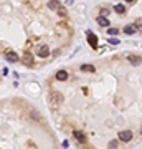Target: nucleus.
I'll list each match as a JSON object with an SVG mask.
<instances>
[{
  "instance_id": "nucleus-4",
  "label": "nucleus",
  "mask_w": 142,
  "mask_h": 149,
  "mask_svg": "<svg viewBox=\"0 0 142 149\" xmlns=\"http://www.w3.org/2000/svg\"><path fill=\"white\" fill-rule=\"evenodd\" d=\"M88 43H89L93 48L98 47V37H96L94 33H91V32H88Z\"/></svg>"
},
{
  "instance_id": "nucleus-18",
  "label": "nucleus",
  "mask_w": 142,
  "mask_h": 149,
  "mask_svg": "<svg viewBox=\"0 0 142 149\" xmlns=\"http://www.w3.org/2000/svg\"><path fill=\"white\" fill-rule=\"evenodd\" d=\"M109 43H111V45H117V43H119V40H117V38H111V40H109Z\"/></svg>"
},
{
  "instance_id": "nucleus-6",
  "label": "nucleus",
  "mask_w": 142,
  "mask_h": 149,
  "mask_svg": "<svg viewBox=\"0 0 142 149\" xmlns=\"http://www.w3.org/2000/svg\"><path fill=\"white\" fill-rule=\"evenodd\" d=\"M5 58L9 60L10 63H15V61H18V55H17L15 51H7V53H5Z\"/></svg>"
},
{
  "instance_id": "nucleus-8",
  "label": "nucleus",
  "mask_w": 142,
  "mask_h": 149,
  "mask_svg": "<svg viewBox=\"0 0 142 149\" xmlns=\"http://www.w3.org/2000/svg\"><path fill=\"white\" fill-rule=\"evenodd\" d=\"M127 60H129V63H131V65H134V66L141 65V61H142V60L139 58V56H135V55H129V56H127Z\"/></svg>"
},
{
  "instance_id": "nucleus-12",
  "label": "nucleus",
  "mask_w": 142,
  "mask_h": 149,
  "mask_svg": "<svg viewBox=\"0 0 142 149\" xmlns=\"http://www.w3.org/2000/svg\"><path fill=\"white\" fill-rule=\"evenodd\" d=\"M81 71H88V73H94L96 68L93 65H81Z\"/></svg>"
},
{
  "instance_id": "nucleus-16",
  "label": "nucleus",
  "mask_w": 142,
  "mask_h": 149,
  "mask_svg": "<svg viewBox=\"0 0 142 149\" xmlns=\"http://www.w3.org/2000/svg\"><path fill=\"white\" fill-rule=\"evenodd\" d=\"M134 25H135V28L139 30V32H142V17L135 20V23H134Z\"/></svg>"
},
{
  "instance_id": "nucleus-1",
  "label": "nucleus",
  "mask_w": 142,
  "mask_h": 149,
  "mask_svg": "<svg viewBox=\"0 0 142 149\" xmlns=\"http://www.w3.org/2000/svg\"><path fill=\"white\" fill-rule=\"evenodd\" d=\"M61 103H63V96H61V93H58V91H53V93L50 95V104H51L53 108H58Z\"/></svg>"
},
{
  "instance_id": "nucleus-21",
  "label": "nucleus",
  "mask_w": 142,
  "mask_h": 149,
  "mask_svg": "<svg viewBox=\"0 0 142 149\" xmlns=\"http://www.w3.org/2000/svg\"><path fill=\"white\" fill-rule=\"evenodd\" d=\"M141 134H142V128H141Z\"/></svg>"
},
{
  "instance_id": "nucleus-20",
  "label": "nucleus",
  "mask_w": 142,
  "mask_h": 149,
  "mask_svg": "<svg viewBox=\"0 0 142 149\" xmlns=\"http://www.w3.org/2000/svg\"><path fill=\"white\" fill-rule=\"evenodd\" d=\"M126 2H127V3H132V2H135V0H126Z\"/></svg>"
},
{
  "instance_id": "nucleus-14",
  "label": "nucleus",
  "mask_w": 142,
  "mask_h": 149,
  "mask_svg": "<svg viewBox=\"0 0 142 149\" xmlns=\"http://www.w3.org/2000/svg\"><path fill=\"white\" fill-rule=\"evenodd\" d=\"M48 7L51 10H58L60 9V3H58L56 0H50V2H48Z\"/></svg>"
},
{
  "instance_id": "nucleus-17",
  "label": "nucleus",
  "mask_w": 142,
  "mask_h": 149,
  "mask_svg": "<svg viewBox=\"0 0 142 149\" xmlns=\"http://www.w3.org/2000/svg\"><path fill=\"white\" fill-rule=\"evenodd\" d=\"M107 33H109V35H117V33H119V30H117V28H107Z\"/></svg>"
},
{
  "instance_id": "nucleus-11",
  "label": "nucleus",
  "mask_w": 142,
  "mask_h": 149,
  "mask_svg": "<svg viewBox=\"0 0 142 149\" xmlns=\"http://www.w3.org/2000/svg\"><path fill=\"white\" fill-rule=\"evenodd\" d=\"M114 12H116V13H119V15H121V13H124V12H126V5H122V3L114 5Z\"/></svg>"
},
{
  "instance_id": "nucleus-15",
  "label": "nucleus",
  "mask_w": 142,
  "mask_h": 149,
  "mask_svg": "<svg viewBox=\"0 0 142 149\" xmlns=\"http://www.w3.org/2000/svg\"><path fill=\"white\" fill-rule=\"evenodd\" d=\"M56 12H58V15H60V17H68L66 9H65V7H61V5H60V9H58Z\"/></svg>"
},
{
  "instance_id": "nucleus-9",
  "label": "nucleus",
  "mask_w": 142,
  "mask_h": 149,
  "mask_svg": "<svg viewBox=\"0 0 142 149\" xmlns=\"http://www.w3.org/2000/svg\"><path fill=\"white\" fill-rule=\"evenodd\" d=\"M73 136H75L79 142H84V141H86V136L81 133V131H73Z\"/></svg>"
},
{
  "instance_id": "nucleus-13",
  "label": "nucleus",
  "mask_w": 142,
  "mask_h": 149,
  "mask_svg": "<svg viewBox=\"0 0 142 149\" xmlns=\"http://www.w3.org/2000/svg\"><path fill=\"white\" fill-rule=\"evenodd\" d=\"M98 23H99L101 27H109V20L106 18V17H99V18H98Z\"/></svg>"
},
{
  "instance_id": "nucleus-2",
  "label": "nucleus",
  "mask_w": 142,
  "mask_h": 149,
  "mask_svg": "<svg viewBox=\"0 0 142 149\" xmlns=\"http://www.w3.org/2000/svg\"><path fill=\"white\" fill-rule=\"evenodd\" d=\"M37 55L40 58H48L50 56V48L46 45H38L37 47Z\"/></svg>"
},
{
  "instance_id": "nucleus-10",
  "label": "nucleus",
  "mask_w": 142,
  "mask_h": 149,
  "mask_svg": "<svg viewBox=\"0 0 142 149\" xmlns=\"http://www.w3.org/2000/svg\"><path fill=\"white\" fill-rule=\"evenodd\" d=\"M56 79L58 81H66L68 79V73L66 71H58L56 73Z\"/></svg>"
},
{
  "instance_id": "nucleus-19",
  "label": "nucleus",
  "mask_w": 142,
  "mask_h": 149,
  "mask_svg": "<svg viewBox=\"0 0 142 149\" xmlns=\"http://www.w3.org/2000/svg\"><path fill=\"white\" fill-rule=\"evenodd\" d=\"M9 71H10L9 68H3V70H2V75H3V76H7V75H9Z\"/></svg>"
},
{
  "instance_id": "nucleus-3",
  "label": "nucleus",
  "mask_w": 142,
  "mask_h": 149,
  "mask_svg": "<svg viewBox=\"0 0 142 149\" xmlns=\"http://www.w3.org/2000/svg\"><path fill=\"white\" fill-rule=\"evenodd\" d=\"M119 139H121L122 142H129V141L132 139V133H131V131H121V133H119Z\"/></svg>"
},
{
  "instance_id": "nucleus-5",
  "label": "nucleus",
  "mask_w": 142,
  "mask_h": 149,
  "mask_svg": "<svg viewBox=\"0 0 142 149\" xmlns=\"http://www.w3.org/2000/svg\"><path fill=\"white\" fill-rule=\"evenodd\" d=\"M22 61H23V65H27V66H33V56H31L30 53H25V55L22 56Z\"/></svg>"
},
{
  "instance_id": "nucleus-7",
  "label": "nucleus",
  "mask_w": 142,
  "mask_h": 149,
  "mask_svg": "<svg viewBox=\"0 0 142 149\" xmlns=\"http://www.w3.org/2000/svg\"><path fill=\"white\" fill-rule=\"evenodd\" d=\"M135 32H139V30L135 28V25H126L124 27V33L126 35H134Z\"/></svg>"
}]
</instances>
